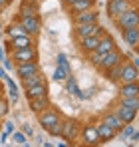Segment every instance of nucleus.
Wrapping results in <instances>:
<instances>
[{
  "label": "nucleus",
  "instance_id": "1",
  "mask_svg": "<svg viewBox=\"0 0 139 147\" xmlns=\"http://www.w3.org/2000/svg\"><path fill=\"white\" fill-rule=\"evenodd\" d=\"M115 24L119 30H125V28H137L139 26V8L137 6H129L125 12H121L115 18Z\"/></svg>",
  "mask_w": 139,
  "mask_h": 147
},
{
  "label": "nucleus",
  "instance_id": "2",
  "mask_svg": "<svg viewBox=\"0 0 139 147\" xmlns=\"http://www.w3.org/2000/svg\"><path fill=\"white\" fill-rule=\"evenodd\" d=\"M80 139L84 141V145H99L101 143V139H99V135H97V129H95V123H86V125H82V129H80Z\"/></svg>",
  "mask_w": 139,
  "mask_h": 147
},
{
  "label": "nucleus",
  "instance_id": "3",
  "mask_svg": "<svg viewBox=\"0 0 139 147\" xmlns=\"http://www.w3.org/2000/svg\"><path fill=\"white\" fill-rule=\"evenodd\" d=\"M62 119H64V117L60 115V111H56V109H52V107H48L42 113H38V123H40V127L46 129V131L50 127H54L56 123H60Z\"/></svg>",
  "mask_w": 139,
  "mask_h": 147
},
{
  "label": "nucleus",
  "instance_id": "4",
  "mask_svg": "<svg viewBox=\"0 0 139 147\" xmlns=\"http://www.w3.org/2000/svg\"><path fill=\"white\" fill-rule=\"evenodd\" d=\"M125 58H123V54L119 52V50H111V52H107V54H103L101 56V60H99V64L95 66L99 72H105V70H109L111 66H115V64H121Z\"/></svg>",
  "mask_w": 139,
  "mask_h": 147
},
{
  "label": "nucleus",
  "instance_id": "5",
  "mask_svg": "<svg viewBox=\"0 0 139 147\" xmlns=\"http://www.w3.org/2000/svg\"><path fill=\"white\" fill-rule=\"evenodd\" d=\"M101 34H105V32L99 26V22L97 24H76V28H74V36L78 40L88 38V36H101Z\"/></svg>",
  "mask_w": 139,
  "mask_h": 147
},
{
  "label": "nucleus",
  "instance_id": "6",
  "mask_svg": "<svg viewBox=\"0 0 139 147\" xmlns=\"http://www.w3.org/2000/svg\"><path fill=\"white\" fill-rule=\"evenodd\" d=\"M10 58H12L14 64L34 62V60H38V50L34 48V46H30V48H22V50H12V52H10Z\"/></svg>",
  "mask_w": 139,
  "mask_h": 147
},
{
  "label": "nucleus",
  "instance_id": "7",
  "mask_svg": "<svg viewBox=\"0 0 139 147\" xmlns=\"http://www.w3.org/2000/svg\"><path fill=\"white\" fill-rule=\"evenodd\" d=\"M80 121L78 119H64L62 121V137L68 139L70 143H74V139L80 137Z\"/></svg>",
  "mask_w": 139,
  "mask_h": 147
},
{
  "label": "nucleus",
  "instance_id": "8",
  "mask_svg": "<svg viewBox=\"0 0 139 147\" xmlns=\"http://www.w3.org/2000/svg\"><path fill=\"white\" fill-rule=\"evenodd\" d=\"M34 44H36V40H34V36H30V34H26V36H16V38H8L6 50H8V52H12V50H22V48H30V46H34Z\"/></svg>",
  "mask_w": 139,
  "mask_h": 147
},
{
  "label": "nucleus",
  "instance_id": "9",
  "mask_svg": "<svg viewBox=\"0 0 139 147\" xmlns=\"http://www.w3.org/2000/svg\"><path fill=\"white\" fill-rule=\"evenodd\" d=\"M20 20V24L24 26V30L30 34V36H38L40 34V30H42V22H40V16H22V18H18Z\"/></svg>",
  "mask_w": 139,
  "mask_h": 147
},
{
  "label": "nucleus",
  "instance_id": "10",
  "mask_svg": "<svg viewBox=\"0 0 139 147\" xmlns=\"http://www.w3.org/2000/svg\"><path fill=\"white\" fill-rule=\"evenodd\" d=\"M129 6H133V4H131V0H109V2H107L105 12H107V16H109V18H113V20H115L117 16H119L121 12H125Z\"/></svg>",
  "mask_w": 139,
  "mask_h": 147
},
{
  "label": "nucleus",
  "instance_id": "11",
  "mask_svg": "<svg viewBox=\"0 0 139 147\" xmlns=\"http://www.w3.org/2000/svg\"><path fill=\"white\" fill-rule=\"evenodd\" d=\"M125 82H139V70L131 64V62H125L121 64V76H119V84H125Z\"/></svg>",
  "mask_w": 139,
  "mask_h": 147
},
{
  "label": "nucleus",
  "instance_id": "12",
  "mask_svg": "<svg viewBox=\"0 0 139 147\" xmlns=\"http://www.w3.org/2000/svg\"><path fill=\"white\" fill-rule=\"evenodd\" d=\"M97 22H99V12L95 8L74 14V24H97Z\"/></svg>",
  "mask_w": 139,
  "mask_h": 147
},
{
  "label": "nucleus",
  "instance_id": "13",
  "mask_svg": "<svg viewBox=\"0 0 139 147\" xmlns=\"http://www.w3.org/2000/svg\"><path fill=\"white\" fill-rule=\"evenodd\" d=\"M14 72L22 80L26 76H32V74L40 72V64H38V60H34V62H24V64H14Z\"/></svg>",
  "mask_w": 139,
  "mask_h": 147
},
{
  "label": "nucleus",
  "instance_id": "14",
  "mask_svg": "<svg viewBox=\"0 0 139 147\" xmlns=\"http://www.w3.org/2000/svg\"><path fill=\"white\" fill-rule=\"evenodd\" d=\"M28 105H30V111H34V113L38 115V113H42L44 109L52 107V101H50V96H38V98L28 99Z\"/></svg>",
  "mask_w": 139,
  "mask_h": 147
},
{
  "label": "nucleus",
  "instance_id": "15",
  "mask_svg": "<svg viewBox=\"0 0 139 147\" xmlns=\"http://www.w3.org/2000/svg\"><path fill=\"white\" fill-rule=\"evenodd\" d=\"M22 16H40V2H36V0H22L18 18H22Z\"/></svg>",
  "mask_w": 139,
  "mask_h": 147
},
{
  "label": "nucleus",
  "instance_id": "16",
  "mask_svg": "<svg viewBox=\"0 0 139 147\" xmlns=\"http://www.w3.org/2000/svg\"><path fill=\"white\" fill-rule=\"evenodd\" d=\"M95 129H97V135H99L101 143H107V141H111V139H115V137H117V131H115V129H111L105 121L95 123Z\"/></svg>",
  "mask_w": 139,
  "mask_h": 147
},
{
  "label": "nucleus",
  "instance_id": "17",
  "mask_svg": "<svg viewBox=\"0 0 139 147\" xmlns=\"http://www.w3.org/2000/svg\"><path fill=\"white\" fill-rule=\"evenodd\" d=\"M137 111L139 109H133V107H127V105H123V103H119L115 107V113L119 115V119L123 123H133L135 121V117H137Z\"/></svg>",
  "mask_w": 139,
  "mask_h": 147
},
{
  "label": "nucleus",
  "instance_id": "18",
  "mask_svg": "<svg viewBox=\"0 0 139 147\" xmlns=\"http://www.w3.org/2000/svg\"><path fill=\"white\" fill-rule=\"evenodd\" d=\"M115 40L109 36V34H101V38H99V44H97V48H95V52L97 54H107V52H111V50H115Z\"/></svg>",
  "mask_w": 139,
  "mask_h": 147
},
{
  "label": "nucleus",
  "instance_id": "19",
  "mask_svg": "<svg viewBox=\"0 0 139 147\" xmlns=\"http://www.w3.org/2000/svg\"><path fill=\"white\" fill-rule=\"evenodd\" d=\"M119 96L121 98H133L139 96V82H125L119 86Z\"/></svg>",
  "mask_w": 139,
  "mask_h": 147
},
{
  "label": "nucleus",
  "instance_id": "20",
  "mask_svg": "<svg viewBox=\"0 0 139 147\" xmlns=\"http://www.w3.org/2000/svg\"><path fill=\"white\" fill-rule=\"evenodd\" d=\"M99 38H101V36H88V38H82V40H80V50H82L84 54L95 52L97 44H99Z\"/></svg>",
  "mask_w": 139,
  "mask_h": 147
},
{
  "label": "nucleus",
  "instance_id": "21",
  "mask_svg": "<svg viewBox=\"0 0 139 147\" xmlns=\"http://www.w3.org/2000/svg\"><path fill=\"white\" fill-rule=\"evenodd\" d=\"M93 6H95V0H76L74 4L68 6V10H70V14L74 16V14H78V12L90 10V8H93Z\"/></svg>",
  "mask_w": 139,
  "mask_h": 147
},
{
  "label": "nucleus",
  "instance_id": "22",
  "mask_svg": "<svg viewBox=\"0 0 139 147\" xmlns=\"http://www.w3.org/2000/svg\"><path fill=\"white\" fill-rule=\"evenodd\" d=\"M38 96H48V84L42 82V84H36L32 88H26V98H38Z\"/></svg>",
  "mask_w": 139,
  "mask_h": 147
},
{
  "label": "nucleus",
  "instance_id": "23",
  "mask_svg": "<svg viewBox=\"0 0 139 147\" xmlns=\"http://www.w3.org/2000/svg\"><path fill=\"white\" fill-rule=\"evenodd\" d=\"M121 38H123V42L127 46L135 48L139 44L137 42V28H125V30H121Z\"/></svg>",
  "mask_w": 139,
  "mask_h": 147
},
{
  "label": "nucleus",
  "instance_id": "24",
  "mask_svg": "<svg viewBox=\"0 0 139 147\" xmlns=\"http://www.w3.org/2000/svg\"><path fill=\"white\" fill-rule=\"evenodd\" d=\"M101 121H105L109 127H111V129H115L117 133H119V131H121V127L125 125V123L119 119V115H117L115 111H113V113H105V115L101 117Z\"/></svg>",
  "mask_w": 139,
  "mask_h": 147
},
{
  "label": "nucleus",
  "instance_id": "25",
  "mask_svg": "<svg viewBox=\"0 0 139 147\" xmlns=\"http://www.w3.org/2000/svg\"><path fill=\"white\" fill-rule=\"evenodd\" d=\"M42 82H46V78H44V74L42 72H36L32 74V76H26L22 78V88H32V86H36V84H42Z\"/></svg>",
  "mask_w": 139,
  "mask_h": 147
},
{
  "label": "nucleus",
  "instance_id": "26",
  "mask_svg": "<svg viewBox=\"0 0 139 147\" xmlns=\"http://www.w3.org/2000/svg\"><path fill=\"white\" fill-rule=\"evenodd\" d=\"M28 32L24 30V26L20 24V22H16V24H10L8 28H6V36L8 38H16V36H26Z\"/></svg>",
  "mask_w": 139,
  "mask_h": 147
},
{
  "label": "nucleus",
  "instance_id": "27",
  "mask_svg": "<svg viewBox=\"0 0 139 147\" xmlns=\"http://www.w3.org/2000/svg\"><path fill=\"white\" fill-rule=\"evenodd\" d=\"M123 64V62H121ZM121 64H115V66H111L109 70H105V78L109 80V82H119V76H121Z\"/></svg>",
  "mask_w": 139,
  "mask_h": 147
},
{
  "label": "nucleus",
  "instance_id": "28",
  "mask_svg": "<svg viewBox=\"0 0 139 147\" xmlns=\"http://www.w3.org/2000/svg\"><path fill=\"white\" fill-rule=\"evenodd\" d=\"M66 92H68L70 96H80V88H78L74 76H68L66 78Z\"/></svg>",
  "mask_w": 139,
  "mask_h": 147
},
{
  "label": "nucleus",
  "instance_id": "29",
  "mask_svg": "<svg viewBox=\"0 0 139 147\" xmlns=\"http://www.w3.org/2000/svg\"><path fill=\"white\" fill-rule=\"evenodd\" d=\"M4 82H6V88H8V94H10L12 103H16V101H18V88H16V84H14L8 76H6V80H4Z\"/></svg>",
  "mask_w": 139,
  "mask_h": 147
},
{
  "label": "nucleus",
  "instance_id": "30",
  "mask_svg": "<svg viewBox=\"0 0 139 147\" xmlns=\"http://www.w3.org/2000/svg\"><path fill=\"white\" fill-rule=\"evenodd\" d=\"M135 131V127H133V123H125L123 127H121V131H119V137L123 139V141H129V137H131V133Z\"/></svg>",
  "mask_w": 139,
  "mask_h": 147
},
{
  "label": "nucleus",
  "instance_id": "31",
  "mask_svg": "<svg viewBox=\"0 0 139 147\" xmlns=\"http://www.w3.org/2000/svg\"><path fill=\"white\" fill-rule=\"evenodd\" d=\"M58 66L64 70L66 74H72V68H70V62H68V58H66V54H58Z\"/></svg>",
  "mask_w": 139,
  "mask_h": 147
},
{
  "label": "nucleus",
  "instance_id": "32",
  "mask_svg": "<svg viewBox=\"0 0 139 147\" xmlns=\"http://www.w3.org/2000/svg\"><path fill=\"white\" fill-rule=\"evenodd\" d=\"M119 103L127 105V107H133V109H139V96H133V98H121Z\"/></svg>",
  "mask_w": 139,
  "mask_h": 147
},
{
  "label": "nucleus",
  "instance_id": "33",
  "mask_svg": "<svg viewBox=\"0 0 139 147\" xmlns=\"http://www.w3.org/2000/svg\"><path fill=\"white\" fill-rule=\"evenodd\" d=\"M68 76H72V74H66L60 66H56V70H54V76H52V78H54V82H66Z\"/></svg>",
  "mask_w": 139,
  "mask_h": 147
},
{
  "label": "nucleus",
  "instance_id": "34",
  "mask_svg": "<svg viewBox=\"0 0 139 147\" xmlns=\"http://www.w3.org/2000/svg\"><path fill=\"white\" fill-rule=\"evenodd\" d=\"M8 111H10V103H8V99L0 96V119H2V117H6V115H8Z\"/></svg>",
  "mask_w": 139,
  "mask_h": 147
},
{
  "label": "nucleus",
  "instance_id": "35",
  "mask_svg": "<svg viewBox=\"0 0 139 147\" xmlns=\"http://www.w3.org/2000/svg\"><path fill=\"white\" fill-rule=\"evenodd\" d=\"M12 139H14V143H18V145H28L24 131H14V133H12Z\"/></svg>",
  "mask_w": 139,
  "mask_h": 147
},
{
  "label": "nucleus",
  "instance_id": "36",
  "mask_svg": "<svg viewBox=\"0 0 139 147\" xmlns=\"http://www.w3.org/2000/svg\"><path fill=\"white\" fill-rule=\"evenodd\" d=\"M4 131H6L8 135H12V133H14V121H12V119L4 123Z\"/></svg>",
  "mask_w": 139,
  "mask_h": 147
},
{
  "label": "nucleus",
  "instance_id": "37",
  "mask_svg": "<svg viewBox=\"0 0 139 147\" xmlns=\"http://www.w3.org/2000/svg\"><path fill=\"white\" fill-rule=\"evenodd\" d=\"M2 64H4V70H14V62H12V58L8 60V58H4L2 60Z\"/></svg>",
  "mask_w": 139,
  "mask_h": 147
},
{
  "label": "nucleus",
  "instance_id": "38",
  "mask_svg": "<svg viewBox=\"0 0 139 147\" xmlns=\"http://www.w3.org/2000/svg\"><path fill=\"white\" fill-rule=\"evenodd\" d=\"M22 131L26 133V137H32V135H34V129H32L28 123H24V125H22Z\"/></svg>",
  "mask_w": 139,
  "mask_h": 147
},
{
  "label": "nucleus",
  "instance_id": "39",
  "mask_svg": "<svg viewBox=\"0 0 139 147\" xmlns=\"http://www.w3.org/2000/svg\"><path fill=\"white\" fill-rule=\"evenodd\" d=\"M137 141H139V131H133L129 137V143H137Z\"/></svg>",
  "mask_w": 139,
  "mask_h": 147
},
{
  "label": "nucleus",
  "instance_id": "40",
  "mask_svg": "<svg viewBox=\"0 0 139 147\" xmlns=\"http://www.w3.org/2000/svg\"><path fill=\"white\" fill-rule=\"evenodd\" d=\"M6 139H8V133H6V131H4V133H2V135H0V143H2V145H4V143H6Z\"/></svg>",
  "mask_w": 139,
  "mask_h": 147
},
{
  "label": "nucleus",
  "instance_id": "41",
  "mask_svg": "<svg viewBox=\"0 0 139 147\" xmlns=\"http://www.w3.org/2000/svg\"><path fill=\"white\" fill-rule=\"evenodd\" d=\"M131 64H133V66H135V68H137V70H139V58H137V56H135V58L131 60Z\"/></svg>",
  "mask_w": 139,
  "mask_h": 147
},
{
  "label": "nucleus",
  "instance_id": "42",
  "mask_svg": "<svg viewBox=\"0 0 139 147\" xmlns=\"http://www.w3.org/2000/svg\"><path fill=\"white\" fill-rule=\"evenodd\" d=\"M0 80H6V70L4 68H0Z\"/></svg>",
  "mask_w": 139,
  "mask_h": 147
},
{
  "label": "nucleus",
  "instance_id": "43",
  "mask_svg": "<svg viewBox=\"0 0 139 147\" xmlns=\"http://www.w3.org/2000/svg\"><path fill=\"white\" fill-rule=\"evenodd\" d=\"M74 2H76V0H64V6H66V8H68L70 4H74Z\"/></svg>",
  "mask_w": 139,
  "mask_h": 147
},
{
  "label": "nucleus",
  "instance_id": "44",
  "mask_svg": "<svg viewBox=\"0 0 139 147\" xmlns=\"http://www.w3.org/2000/svg\"><path fill=\"white\" fill-rule=\"evenodd\" d=\"M0 2H2V4H4V6H8V4H10V2H12V0H0Z\"/></svg>",
  "mask_w": 139,
  "mask_h": 147
},
{
  "label": "nucleus",
  "instance_id": "45",
  "mask_svg": "<svg viewBox=\"0 0 139 147\" xmlns=\"http://www.w3.org/2000/svg\"><path fill=\"white\" fill-rule=\"evenodd\" d=\"M6 56H4V52H2V48H0V60H4Z\"/></svg>",
  "mask_w": 139,
  "mask_h": 147
},
{
  "label": "nucleus",
  "instance_id": "46",
  "mask_svg": "<svg viewBox=\"0 0 139 147\" xmlns=\"http://www.w3.org/2000/svg\"><path fill=\"white\" fill-rule=\"evenodd\" d=\"M2 10H4V4H2V2H0V12H2Z\"/></svg>",
  "mask_w": 139,
  "mask_h": 147
},
{
  "label": "nucleus",
  "instance_id": "47",
  "mask_svg": "<svg viewBox=\"0 0 139 147\" xmlns=\"http://www.w3.org/2000/svg\"><path fill=\"white\" fill-rule=\"evenodd\" d=\"M137 42H139V26H137ZM137 46H139V44H137Z\"/></svg>",
  "mask_w": 139,
  "mask_h": 147
},
{
  "label": "nucleus",
  "instance_id": "48",
  "mask_svg": "<svg viewBox=\"0 0 139 147\" xmlns=\"http://www.w3.org/2000/svg\"><path fill=\"white\" fill-rule=\"evenodd\" d=\"M0 96H2V84H0Z\"/></svg>",
  "mask_w": 139,
  "mask_h": 147
},
{
  "label": "nucleus",
  "instance_id": "49",
  "mask_svg": "<svg viewBox=\"0 0 139 147\" xmlns=\"http://www.w3.org/2000/svg\"><path fill=\"white\" fill-rule=\"evenodd\" d=\"M0 34H2V24H0Z\"/></svg>",
  "mask_w": 139,
  "mask_h": 147
},
{
  "label": "nucleus",
  "instance_id": "50",
  "mask_svg": "<svg viewBox=\"0 0 139 147\" xmlns=\"http://www.w3.org/2000/svg\"><path fill=\"white\" fill-rule=\"evenodd\" d=\"M135 50H137V52H139V46H135Z\"/></svg>",
  "mask_w": 139,
  "mask_h": 147
},
{
  "label": "nucleus",
  "instance_id": "51",
  "mask_svg": "<svg viewBox=\"0 0 139 147\" xmlns=\"http://www.w3.org/2000/svg\"><path fill=\"white\" fill-rule=\"evenodd\" d=\"M36 2H42V0H36Z\"/></svg>",
  "mask_w": 139,
  "mask_h": 147
}]
</instances>
